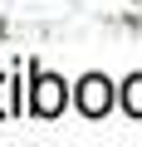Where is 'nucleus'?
I'll return each mask as SVG.
<instances>
[{
	"label": "nucleus",
	"mask_w": 142,
	"mask_h": 147,
	"mask_svg": "<svg viewBox=\"0 0 142 147\" xmlns=\"http://www.w3.org/2000/svg\"><path fill=\"white\" fill-rule=\"evenodd\" d=\"M69 103V84L59 74H30V113L39 118H59Z\"/></svg>",
	"instance_id": "f257e3e1"
},
{
	"label": "nucleus",
	"mask_w": 142,
	"mask_h": 147,
	"mask_svg": "<svg viewBox=\"0 0 142 147\" xmlns=\"http://www.w3.org/2000/svg\"><path fill=\"white\" fill-rule=\"evenodd\" d=\"M122 108H127V118H142V74H132V79L122 84Z\"/></svg>",
	"instance_id": "7ed1b4c3"
},
{
	"label": "nucleus",
	"mask_w": 142,
	"mask_h": 147,
	"mask_svg": "<svg viewBox=\"0 0 142 147\" xmlns=\"http://www.w3.org/2000/svg\"><path fill=\"white\" fill-rule=\"evenodd\" d=\"M74 103H79L83 118H103L113 108V84L103 79V74H83V79L74 84Z\"/></svg>",
	"instance_id": "f03ea898"
}]
</instances>
